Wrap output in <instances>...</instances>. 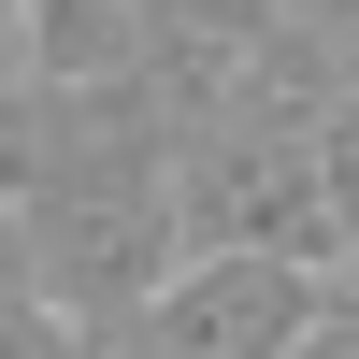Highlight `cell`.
<instances>
[{"instance_id": "5", "label": "cell", "mask_w": 359, "mask_h": 359, "mask_svg": "<svg viewBox=\"0 0 359 359\" xmlns=\"http://www.w3.org/2000/svg\"><path fill=\"white\" fill-rule=\"evenodd\" d=\"M0 359H72V316H57V302L43 316H0Z\"/></svg>"}, {"instance_id": "1", "label": "cell", "mask_w": 359, "mask_h": 359, "mask_svg": "<svg viewBox=\"0 0 359 359\" xmlns=\"http://www.w3.org/2000/svg\"><path fill=\"white\" fill-rule=\"evenodd\" d=\"M172 345L187 359H302L316 316H331V259H287V245H187V273L158 287Z\"/></svg>"}, {"instance_id": "4", "label": "cell", "mask_w": 359, "mask_h": 359, "mask_svg": "<svg viewBox=\"0 0 359 359\" xmlns=\"http://www.w3.org/2000/svg\"><path fill=\"white\" fill-rule=\"evenodd\" d=\"M0 316H43V259H29L15 216H0Z\"/></svg>"}, {"instance_id": "7", "label": "cell", "mask_w": 359, "mask_h": 359, "mask_svg": "<svg viewBox=\"0 0 359 359\" xmlns=\"http://www.w3.org/2000/svg\"><path fill=\"white\" fill-rule=\"evenodd\" d=\"M302 359H359V287H331V316H316V345Z\"/></svg>"}, {"instance_id": "8", "label": "cell", "mask_w": 359, "mask_h": 359, "mask_svg": "<svg viewBox=\"0 0 359 359\" xmlns=\"http://www.w3.org/2000/svg\"><path fill=\"white\" fill-rule=\"evenodd\" d=\"M0 29H29V0H0Z\"/></svg>"}, {"instance_id": "2", "label": "cell", "mask_w": 359, "mask_h": 359, "mask_svg": "<svg viewBox=\"0 0 359 359\" xmlns=\"http://www.w3.org/2000/svg\"><path fill=\"white\" fill-rule=\"evenodd\" d=\"M316 201H331V259H359V101L316 115Z\"/></svg>"}, {"instance_id": "6", "label": "cell", "mask_w": 359, "mask_h": 359, "mask_svg": "<svg viewBox=\"0 0 359 359\" xmlns=\"http://www.w3.org/2000/svg\"><path fill=\"white\" fill-rule=\"evenodd\" d=\"M302 29H316V57H331V86L359 101V0H345V15H302Z\"/></svg>"}, {"instance_id": "3", "label": "cell", "mask_w": 359, "mask_h": 359, "mask_svg": "<svg viewBox=\"0 0 359 359\" xmlns=\"http://www.w3.org/2000/svg\"><path fill=\"white\" fill-rule=\"evenodd\" d=\"M72 359H187V345L158 302H130V316H72Z\"/></svg>"}]
</instances>
